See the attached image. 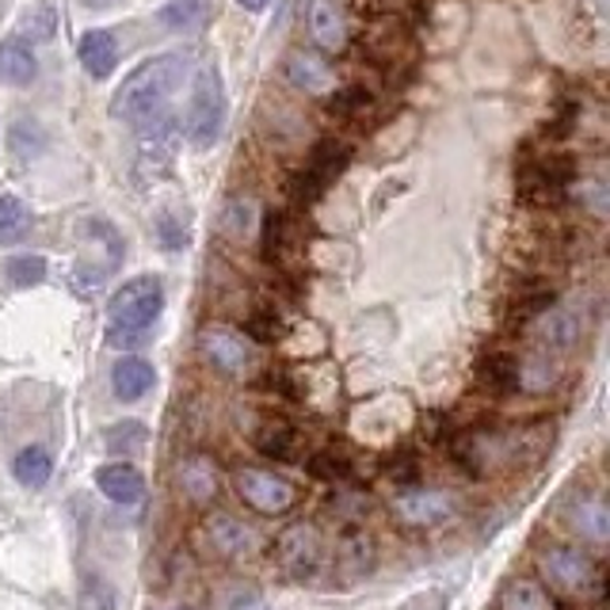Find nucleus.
I'll list each match as a JSON object with an SVG mask.
<instances>
[{
  "label": "nucleus",
  "instance_id": "f257e3e1",
  "mask_svg": "<svg viewBox=\"0 0 610 610\" xmlns=\"http://www.w3.org/2000/svg\"><path fill=\"white\" fill-rule=\"evenodd\" d=\"M184 77H187L184 53H157V58L141 61L119 85V92L111 96V115L141 130L146 122L165 115V107L173 100V92H179Z\"/></svg>",
  "mask_w": 610,
  "mask_h": 610
},
{
  "label": "nucleus",
  "instance_id": "f03ea898",
  "mask_svg": "<svg viewBox=\"0 0 610 610\" xmlns=\"http://www.w3.org/2000/svg\"><path fill=\"white\" fill-rule=\"evenodd\" d=\"M165 309V283L157 275H138L122 283L107 302V344L111 347H141V336Z\"/></svg>",
  "mask_w": 610,
  "mask_h": 610
},
{
  "label": "nucleus",
  "instance_id": "7ed1b4c3",
  "mask_svg": "<svg viewBox=\"0 0 610 610\" xmlns=\"http://www.w3.org/2000/svg\"><path fill=\"white\" fill-rule=\"evenodd\" d=\"M226 115H229V104H226V88H222V73L214 66H203L184 111L187 141H191L195 149H210L214 141L222 138V130H226Z\"/></svg>",
  "mask_w": 610,
  "mask_h": 610
},
{
  "label": "nucleus",
  "instance_id": "20e7f679",
  "mask_svg": "<svg viewBox=\"0 0 610 610\" xmlns=\"http://www.w3.org/2000/svg\"><path fill=\"white\" fill-rule=\"evenodd\" d=\"M199 347L222 374H229V378H245V374L256 366V344L245 336V332H237L229 325H206L199 332Z\"/></svg>",
  "mask_w": 610,
  "mask_h": 610
},
{
  "label": "nucleus",
  "instance_id": "39448f33",
  "mask_svg": "<svg viewBox=\"0 0 610 610\" xmlns=\"http://www.w3.org/2000/svg\"><path fill=\"white\" fill-rule=\"evenodd\" d=\"M275 561L283 564L291 577H313L325 561V534L313 523H294L275 538Z\"/></svg>",
  "mask_w": 610,
  "mask_h": 610
},
{
  "label": "nucleus",
  "instance_id": "423d86ee",
  "mask_svg": "<svg viewBox=\"0 0 610 610\" xmlns=\"http://www.w3.org/2000/svg\"><path fill=\"white\" fill-rule=\"evenodd\" d=\"M237 492L259 515H283V511L298 504V489L286 478H279V473H267V470H240Z\"/></svg>",
  "mask_w": 610,
  "mask_h": 610
},
{
  "label": "nucleus",
  "instance_id": "0eeeda50",
  "mask_svg": "<svg viewBox=\"0 0 610 610\" xmlns=\"http://www.w3.org/2000/svg\"><path fill=\"white\" fill-rule=\"evenodd\" d=\"M542 572L561 591H588L599 577V564L577 545H553V550L542 553Z\"/></svg>",
  "mask_w": 610,
  "mask_h": 610
},
{
  "label": "nucleus",
  "instance_id": "6e6552de",
  "mask_svg": "<svg viewBox=\"0 0 610 610\" xmlns=\"http://www.w3.org/2000/svg\"><path fill=\"white\" fill-rule=\"evenodd\" d=\"M347 160H352V149H347L344 141H336V138L317 141L313 152H309V165H305V173L298 176V199H305V203L317 199L332 179L344 173Z\"/></svg>",
  "mask_w": 610,
  "mask_h": 610
},
{
  "label": "nucleus",
  "instance_id": "1a4fd4ad",
  "mask_svg": "<svg viewBox=\"0 0 610 610\" xmlns=\"http://www.w3.org/2000/svg\"><path fill=\"white\" fill-rule=\"evenodd\" d=\"M393 515L405 527H435L454 515V496L443 489H405L393 496Z\"/></svg>",
  "mask_w": 610,
  "mask_h": 610
},
{
  "label": "nucleus",
  "instance_id": "9d476101",
  "mask_svg": "<svg viewBox=\"0 0 610 610\" xmlns=\"http://www.w3.org/2000/svg\"><path fill=\"white\" fill-rule=\"evenodd\" d=\"M176 152H179V127H176L173 115H160V119H152V122L141 127L138 168L146 176L149 173L152 176L168 173V168H173V160H176Z\"/></svg>",
  "mask_w": 610,
  "mask_h": 610
},
{
  "label": "nucleus",
  "instance_id": "9b49d317",
  "mask_svg": "<svg viewBox=\"0 0 610 610\" xmlns=\"http://www.w3.org/2000/svg\"><path fill=\"white\" fill-rule=\"evenodd\" d=\"M206 538H210L214 553H222V558H245V553H253L259 545L253 527L240 523L229 511H214V515L206 519Z\"/></svg>",
  "mask_w": 610,
  "mask_h": 610
},
{
  "label": "nucleus",
  "instance_id": "f8f14e48",
  "mask_svg": "<svg viewBox=\"0 0 610 610\" xmlns=\"http://www.w3.org/2000/svg\"><path fill=\"white\" fill-rule=\"evenodd\" d=\"M77 58H80V66H85V73L92 80H107L115 73V66H119V42H115L111 31L96 27V31L80 35Z\"/></svg>",
  "mask_w": 610,
  "mask_h": 610
},
{
  "label": "nucleus",
  "instance_id": "ddd939ff",
  "mask_svg": "<svg viewBox=\"0 0 610 610\" xmlns=\"http://www.w3.org/2000/svg\"><path fill=\"white\" fill-rule=\"evenodd\" d=\"M96 484L111 504H122V508H134L141 496H146V478L134 470L130 462H111L96 473Z\"/></svg>",
  "mask_w": 610,
  "mask_h": 610
},
{
  "label": "nucleus",
  "instance_id": "4468645a",
  "mask_svg": "<svg viewBox=\"0 0 610 610\" xmlns=\"http://www.w3.org/2000/svg\"><path fill=\"white\" fill-rule=\"evenodd\" d=\"M286 80H291L294 88H302V92L325 96L332 92V85H336V73H332V66L325 58H317V53L294 50L291 58H286Z\"/></svg>",
  "mask_w": 610,
  "mask_h": 610
},
{
  "label": "nucleus",
  "instance_id": "2eb2a0df",
  "mask_svg": "<svg viewBox=\"0 0 610 610\" xmlns=\"http://www.w3.org/2000/svg\"><path fill=\"white\" fill-rule=\"evenodd\" d=\"M152 382H157V371H152V363H146V358H138V355L119 358L111 371V390L119 401L146 397V393L152 390Z\"/></svg>",
  "mask_w": 610,
  "mask_h": 610
},
{
  "label": "nucleus",
  "instance_id": "dca6fc26",
  "mask_svg": "<svg viewBox=\"0 0 610 610\" xmlns=\"http://www.w3.org/2000/svg\"><path fill=\"white\" fill-rule=\"evenodd\" d=\"M309 35L321 50L336 53L340 47L347 42V31H344V16H340L336 0H313L309 4Z\"/></svg>",
  "mask_w": 610,
  "mask_h": 610
},
{
  "label": "nucleus",
  "instance_id": "f3484780",
  "mask_svg": "<svg viewBox=\"0 0 610 610\" xmlns=\"http://www.w3.org/2000/svg\"><path fill=\"white\" fill-rule=\"evenodd\" d=\"M35 77H39V61H35L31 47H27L23 39L0 42V80L23 88V85H31Z\"/></svg>",
  "mask_w": 610,
  "mask_h": 610
},
{
  "label": "nucleus",
  "instance_id": "a211bd4d",
  "mask_svg": "<svg viewBox=\"0 0 610 610\" xmlns=\"http://www.w3.org/2000/svg\"><path fill=\"white\" fill-rule=\"evenodd\" d=\"M179 489L191 500H210L218 492V465L206 454H191L179 462Z\"/></svg>",
  "mask_w": 610,
  "mask_h": 610
},
{
  "label": "nucleus",
  "instance_id": "6ab92c4d",
  "mask_svg": "<svg viewBox=\"0 0 610 610\" xmlns=\"http://www.w3.org/2000/svg\"><path fill=\"white\" fill-rule=\"evenodd\" d=\"M572 531L588 542L603 545L610 538V515H607V504L599 496H580V504L572 508Z\"/></svg>",
  "mask_w": 610,
  "mask_h": 610
},
{
  "label": "nucleus",
  "instance_id": "aec40b11",
  "mask_svg": "<svg viewBox=\"0 0 610 610\" xmlns=\"http://www.w3.org/2000/svg\"><path fill=\"white\" fill-rule=\"evenodd\" d=\"M253 446L264 457H272V462H286V457H294L298 435H294V427L283 424V420H267V424L253 435Z\"/></svg>",
  "mask_w": 610,
  "mask_h": 610
},
{
  "label": "nucleus",
  "instance_id": "412c9836",
  "mask_svg": "<svg viewBox=\"0 0 610 610\" xmlns=\"http://www.w3.org/2000/svg\"><path fill=\"white\" fill-rule=\"evenodd\" d=\"M481 385H489L492 393H511L519 385V363L508 352H489L478 366Z\"/></svg>",
  "mask_w": 610,
  "mask_h": 610
},
{
  "label": "nucleus",
  "instance_id": "4be33fe9",
  "mask_svg": "<svg viewBox=\"0 0 610 610\" xmlns=\"http://www.w3.org/2000/svg\"><path fill=\"white\" fill-rule=\"evenodd\" d=\"M12 473L23 489H42V484L53 478V457L50 451H42V446H23L12 462Z\"/></svg>",
  "mask_w": 610,
  "mask_h": 610
},
{
  "label": "nucleus",
  "instance_id": "5701e85b",
  "mask_svg": "<svg viewBox=\"0 0 610 610\" xmlns=\"http://www.w3.org/2000/svg\"><path fill=\"white\" fill-rule=\"evenodd\" d=\"M538 332H542L545 344L553 347H572L580 340V313L577 309H545L542 313V325H538Z\"/></svg>",
  "mask_w": 610,
  "mask_h": 610
},
{
  "label": "nucleus",
  "instance_id": "b1692460",
  "mask_svg": "<svg viewBox=\"0 0 610 610\" xmlns=\"http://www.w3.org/2000/svg\"><path fill=\"white\" fill-rule=\"evenodd\" d=\"M500 610H558V607H553V599L538 584H531V580H511V584L500 591Z\"/></svg>",
  "mask_w": 610,
  "mask_h": 610
},
{
  "label": "nucleus",
  "instance_id": "393cba45",
  "mask_svg": "<svg viewBox=\"0 0 610 610\" xmlns=\"http://www.w3.org/2000/svg\"><path fill=\"white\" fill-rule=\"evenodd\" d=\"M31 229V210L16 195H0V245H16Z\"/></svg>",
  "mask_w": 610,
  "mask_h": 610
},
{
  "label": "nucleus",
  "instance_id": "a878e982",
  "mask_svg": "<svg viewBox=\"0 0 610 610\" xmlns=\"http://www.w3.org/2000/svg\"><path fill=\"white\" fill-rule=\"evenodd\" d=\"M53 31H58V8L50 4V0H39V4H31L23 12L20 20V35L31 42H50Z\"/></svg>",
  "mask_w": 610,
  "mask_h": 610
},
{
  "label": "nucleus",
  "instance_id": "bb28decb",
  "mask_svg": "<svg viewBox=\"0 0 610 610\" xmlns=\"http://www.w3.org/2000/svg\"><path fill=\"white\" fill-rule=\"evenodd\" d=\"M157 20L168 27V31H195L206 20L203 0H168L157 12Z\"/></svg>",
  "mask_w": 610,
  "mask_h": 610
},
{
  "label": "nucleus",
  "instance_id": "cd10ccee",
  "mask_svg": "<svg viewBox=\"0 0 610 610\" xmlns=\"http://www.w3.org/2000/svg\"><path fill=\"white\" fill-rule=\"evenodd\" d=\"M558 382V363H550V355H531L527 363H519V385L523 390H550V385Z\"/></svg>",
  "mask_w": 610,
  "mask_h": 610
},
{
  "label": "nucleus",
  "instance_id": "c85d7f7f",
  "mask_svg": "<svg viewBox=\"0 0 610 610\" xmlns=\"http://www.w3.org/2000/svg\"><path fill=\"white\" fill-rule=\"evenodd\" d=\"M4 272H8V283L35 286V283L47 279V259H42V256H12L4 264Z\"/></svg>",
  "mask_w": 610,
  "mask_h": 610
},
{
  "label": "nucleus",
  "instance_id": "c756f323",
  "mask_svg": "<svg viewBox=\"0 0 610 610\" xmlns=\"http://www.w3.org/2000/svg\"><path fill=\"white\" fill-rule=\"evenodd\" d=\"M141 446H146V424H138V420L115 424L111 432H107V451L115 454H130V451H141Z\"/></svg>",
  "mask_w": 610,
  "mask_h": 610
},
{
  "label": "nucleus",
  "instance_id": "7c9ffc66",
  "mask_svg": "<svg viewBox=\"0 0 610 610\" xmlns=\"http://www.w3.org/2000/svg\"><path fill=\"white\" fill-rule=\"evenodd\" d=\"M157 237H160V245L168 248V253H179V248L191 240V233H187V222H179L173 210L168 214H160L157 218Z\"/></svg>",
  "mask_w": 610,
  "mask_h": 610
},
{
  "label": "nucleus",
  "instance_id": "2f4dec72",
  "mask_svg": "<svg viewBox=\"0 0 610 610\" xmlns=\"http://www.w3.org/2000/svg\"><path fill=\"white\" fill-rule=\"evenodd\" d=\"M309 473L321 481H344L347 473H352V465H347V457L332 454V451H321L309 457Z\"/></svg>",
  "mask_w": 610,
  "mask_h": 610
},
{
  "label": "nucleus",
  "instance_id": "473e14b6",
  "mask_svg": "<svg viewBox=\"0 0 610 610\" xmlns=\"http://www.w3.org/2000/svg\"><path fill=\"white\" fill-rule=\"evenodd\" d=\"M253 226V206L248 203H229V229L233 233H248Z\"/></svg>",
  "mask_w": 610,
  "mask_h": 610
},
{
  "label": "nucleus",
  "instance_id": "72a5a7b5",
  "mask_svg": "<svg viewBox=\"0 0 610 610\" xmlns=\"http://www.w3.org/2000/svg\"><path fill=\"white\" fill-rule=\"evenodd\" d=\"M363 104H366V92H363V88H347L344 96H336L332 111H336V115H352L355 107H363Z\"/></svg>",
  "mask_w": 610,
  "mask_h": 610
},
{
  "label": "nucleus",
  "instance_id": "f704fd0d",
  "mask_svg": "<svg viewBox=\"0 0 610 610\" xmlns=\"http://www.w3.org/2000/svg\"><path fill=\"white\" fill-rule=\"evenodd\" d=\"M229 610H272V607H267V599L259 591H245L240 599H233Z\"/></svg>",
  "mask_w": 610,
  "mask_h": 610
},
{
  "label": "nucleus",
  "instance_id": "c9c22d12",
  "mask_svg": "<svg viewBox=\"0 0 610 610\" xmlns=\"http://www.w3.org/2000/svg\"><path fill=\"white\" fill-rule=\"evenodd\" d=\"M240 8H248V12H264L267 8V0H237Z\"/></svg>",
  "mask_w": 610,
  "mask_h": 610
}]
</instances>
